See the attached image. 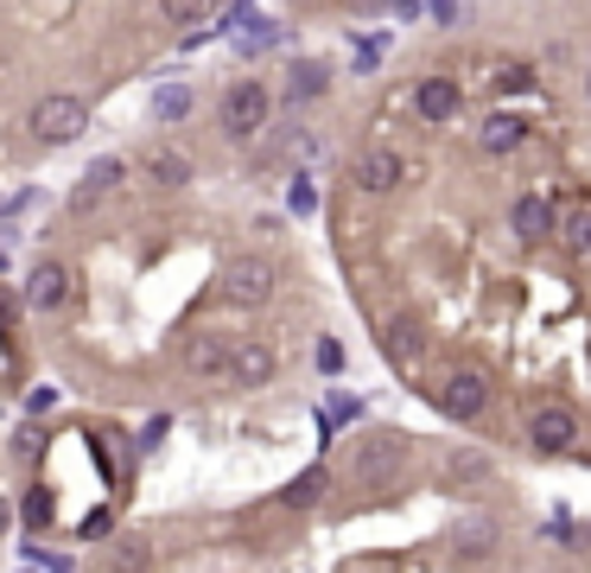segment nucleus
Segmentation results:
<instances>
[{"mask_svg":"<svg viewBox=\"0 0 591 573\" xmlns=\"http://www.w3.org/2000/svg\"><path fill=\"white\" fill-rule=\"evenodd\" d=\"M7 529H13V503H7V497H0V535H7Z\"/></svg>","mask_w":591,"mask_h":573,"instance_id":"cd10ccee","label":"nucleus"},{"mask_svg":"<svg viewBox=\"0 0 591 573\" xmlns=\"http://www.w3.org/2000/svg\"><path fill=\"white\" fill-rule=\"evenodd\" d=\"M318 369H344V351H337V344H331V338L318 344Z\"/></svg>","mask_w":591,"mask_h":573,"instance_id":"a878e982","label":"nucleus"},{"mask_svg":"<svg viewBox=\"0 0 591 573\" xmlns=\"http://www.w3.org/2000/svg\"><path fill=\"white\" fill-rule=\"evenodd\" d=\"M489 535H496V529H489V522L477 517V522H464V529H458V548H464V554H484Z\"/></svg>","mask_w":591,"mask_h":573,"instance_id":"5701e85b","label":"nucleus"},{"mask_svg":"<svg viewBox=\"0 0 591 573\" xmlns=\"http://www.w3.org/2000/svg\"><path fill=\"white\" fill-rule=\"evenodd\" d=\"M230 376L235 383H249V389H261L267 376H274V351L255 338H230Z\"/></svg>","mask_w":591,"mask_h":573,"instance_id":"9d476101","label":"nucleus"},{"mask_svg":"<svg viewBox=\"0 0 591 573\" xmlns=\"http://www.w3.org/2000/svg\"><path fill=\"white\" fill-rule=\"evenodd\" d=\"M528 140V122L521 115H484V128H477V147L484 154H515Z\"/></svg>","mask_w":591,"mask_h":573,"instance_id":"ddd939ff","label":"nucleus"},{"mask_svg":"<svg viewBox=\"0 0 591 573\" xmlns=\"http://www.w3.org/2000/svg\"><path fill=\"white\" fill-rule=\"evenodd\" d=\"M439 408L452 420H477L489 408V376L484 369H452V376L439 383Z\"/></svg>","mask_w":591,"mask_h":573,"instance_id":"39448f33","label":"nucleus"},{"mask_svg":"<svg viewBox=\"0 0 591 573\" xmlns=\"http://www.w3.org/2000/svg\"><path fill=\"white\" fill-rule=\"evenodd\" d=\"M115 179H128V166H122V159H96V166H89V179H83V198H77V205L103 198V191H108Z\"/></svg>","mask_w":591,"mask_h":573,"instance_id":"a211bd4d","label":"nucleus"},{"mask_svg":"<svg viewBox=\"0 0 591 573\" xmlns=\"http://www.w3.org/2000/svg\"><path fill=\"white\" fill-rule=\"evenodd\" d=\"M413 108L426 115V122H452L464 108V90L452 77H420V90H413Z\"/></svg>","mask_w":591,"mask_h":573,"instance_id":"1a4fd4ad","label":"nucleus"},{"mask_svg":"<svg viewBox=\"0 0 591 573\" xmlns=\"http://www.w3.org/2000/svg\"><path fill=\"white\" fill-rule=\"evenodd\" d=\"M401 466H408V440L401 434H369L357 446V459H350V471H357L362 485H388Z\"/></svg>","mask_w":591,"mask_h":573,"instance_id":"20e7f679","label":"nucleus"},{"mask_svg":"<svg viewBox=\"0 0 591 573\" xmlns=\"http://www.w3.org/2000/svg\"><path fill=\"white\" fill-rule=\"evenodd\" d=\"M83 128H89V108H83L77 96H39V108H32V134H39L45 147L77 140Z\"/></svg>","mask_w":591,"mask_h":573,"instance_id":"f03ea898","label":"nucleus"},{"mask_svg":"<svg viewBox=\"0 0 591 573\" xmlns=\"http://www.w3.org/2000/svg\"><path fill=\"white\" fill-rule=\"evenodd\" d=\"M325 485H331V478H325V466L299 471V478H293V485H286V503H312V497L325 491Z\"/></svg>","mask_w":591,"mask_h":573,"instance_id":"412c9836","label":"nucleus"},{"mask_svg":"<svg viewBox=\"0 0 591 573\" xmlns=\"http://www.w3.org/2000/svg\"><path fill=\"white\" fill-rule=\"evenodd\" d=\"M184 369L191 376H230V338H217V332L184 338Z\"/></svg>","mask_w":591,"mask_h":573,"instance_id":"9b49d317","label":"nucleus"},{"mask_svg":"<svg viewBox=\"0 0 591 573\" xmlns=\"http://www.w3.org/2000/svg\"><path fill=\"white\" fill-rule=\"evenodd\" d=\"M325 83H331V71H325L318 58H299V64L286 71V96H293V103H312V96H325Z\"/></svg>","mask_w":591,"mask_h":573,"instance_id":"4468645a","label":"nucleus"},{"mask_svg":"<svg viewBox=\"0 0 591 573\" xmlns=\"http://www.w3.org/2000/svg\"><path fill=\"white\" fill-rule=\"evenodd\" d=\"M528 440L540 452H572L579 446V415L566 408V402H540L535 415H528Z\"/></svg>","mask_w":591,"mask_h":573,"instance_id":"423d86ee","label":"nucleus"},{"mask_svg":"<svg viewBox=\"0 0 591 573\" xmlns=\"http://www.w3.org/2000/svg\"><path fill=\"white\" fill-rule=\"evenodd\" d=\"M230 20H235V27H242V39H235L242 52H261V45L274 39V20H261V13H242V7H235Z\"/></svg>","mask_w":591,"mask_h":573,"instance_id":"6ab92c4d","label":"nucleus"},{"mask_svg":"<svg viewBox=\"0 0 591 573\" xmlns=\"http://www.w3.org/2000/svg\"><path fill=\"white\" fill-rule=\"evenodd\" d=\"M71 300V274H64V261H39L27 274V306L32 313H57Z\"/></svg>","mask_w":591,"mask_h":573,"instance_id":"0eeeda50","label":"nucleus"},{"mask_svg":"<svg viewBox=\"0 0 591 573\" xmlns=\"http://www.w3.org/2000/svg\"><path fill=\"white\" fill-rule=\"evenodd\" d=\"M147 179L166 185V191H179V185L191 179V159H184V154H154V159H147Z\"/></svg>","mask_w":591,"mask_h":573,"instance_id":"2eb2a0df","label":"nucleus"},{"mask_svg":"<svg viewBox=\"0 0 591 573\" xmlns=\"http://www.w3.org/2000/svg\"><path fill=\"white\" fill-rule=\"evenodd\" d=\"M184 108H191V90H184V83H166V90L154 96V115H159V122H172V115H184Z\"/></svg>","mask_w":591,"mask_h":573,"instance_id":"4be33fe9","label":"nucleus"},{"mask_svg":"<svg viewBox=\"0 0 591 573\" xmlns=\"http://www.w3.org/2000/svg\"><path fill=\"white\" fill-rule=\"evenodd\" d=\"M585 96H591V71H585Z\"/></svg>","mask_w":591,"mask_h":573,"instance_id":"c85d7f7f","label":"nucleus"},{"mask_svg":"<svg viewBox=\"0 0 591 573\" xmlns=\"http://www.w3.org/2000/svg\"><path fill=\"white\" fill-rule=\"evenodd\" d=\"M509 230L521 236V242H547V236H553V205H547L540 191H521L509 205Z\"/></svg>","mask_w":591,"mask_h":573,"instance_id":"6e6552de","label":"nucleus"},{"mask_svg":"<svg viewBox=\"0 0 591 573\" xmlns=\"http://www.w3.org/2000/svg\"><path fill=\"white\" fill-rule=\"evenodd\" d=\"M489 478V459L484 452H452V466H445V485L458 491V485H484Z\"/></svg>","mask_w":591,"mask_h":573,"instance_id":"dca6fc26","label":"nucleus"},{"mask_svg":"<svg viewBox=\"0 0 591 573\" xmlns=\"http://www.w3.org/2000/svg\"><path fill=\"white\" fill-rule=\"evenodd\" d=\"M267 83H255V77H242V83H230L223 90V134H235V140H255L261 128H267Z\"/></svg>","mask_w":591,"mask_h":573,"instance_id":"f257e3e1","label":"nucleus"},{"mask_svg":"<svg viewBox=\"0 0 591 573\" xmlns=\"http://www.w3.org/2000/svg\"><path fill=\"white\" fill-rule=\"evenodd\" d=\"M223 300H235V306H261L267 293H274V261H261V256H235L223 261Z\"/></svg>","mask_w":591,"mask_h":573,"instance_id":"7ed1b4c3","label":"nucleus"},{"mask_svg":"<svg viewBox=\"0 0 591 573\" xmlns=\"http://www.w3.org/2000/svg\"><path fill=\"white\" fill-rule=\"evenodd\" d=\"M166 20H172V27H198L204 13H198V7H166Z\"/></svg>","mask_w":591,"mask_h":573,"instance_id":"bb28decb","label":"nucleus"},{"mask_svg":"<svg viewBox=\"0 0 591 573\" xmlns=\"http://www.w3.org/2000/svg\"><path fill=\"white\" fill-rule=\"evenodd\" d=\"M147 567V548L140 542H115V573H140Z\"/></svg>","mask_w":591,"mask_h":573,"instance_id":"393cba45","label":"nucleus"},{"mask_svg":"<svg viewBox=\"0 0 591 573\" xmlns=\"http://www.w3.org/2000/svg\"><path fill=\"white\" fill-rule=\"evenodd\" d=\"M496 90H535V71H528V64H503V71H496Z\"/></svg>","mask_w":591,"mask_h":573,"instance_id":"b1692460","label":"nucleus"},{"mask_svg":"<svg viewBox=\"0 0 591 573\" xmlns=\"http://www.w3.org/2000/svg\"><path fill=\"white\" fill-rule=\"evenodd\" d=\"M560 236H566V249H572V256H591V205H572V210H566Z\"/></svg>","mask_w":591,"mask_h":573,"instance_id":"f3484780","label":"nucleus"},{"mask_svg":"<svg viewBox=\"0 0 591 573\" xmlns=\"http://www.w3.org/2000/svg\"><path fill=\"white\" fill-rule=\"evenodd\" d=\"M357 185H362V191H394V185H401V154L369 147V154L357 159Z\"/></svg>","mask_w":591,"mask_h":573,"instance_id":"f8f14e48","label":"nucleus"},{"mask_svg":"<svg viewBox=\"0 0 591 573\" xmlns=\"http://www.w3.org/2000/svg\"><path fill=\"white\" fill-rule=\"evenodd\" d=\"M388 351H394V364H413V357H420V325H413V319H394V325H388Z\"/></svg>","mask_w":591,"mask_h":573,"instance_id":"aec40b11","label":"nucleus"}]
</instances>
